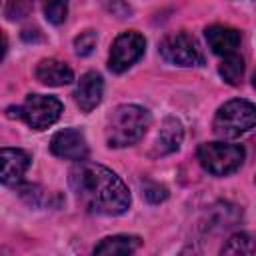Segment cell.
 <instances>
[{"mask_svg": "<svg viewBox=\"0 0 256 256\" xmlns=\"http://www.w3.org/2000/svg\"><path fill=\"white\" fill-rule=\"evenodd\" d=\"M68 184L76 200L94 214L118 216L130 208V192L110 168L80 160L68 172Z\"/></svg>", "mask_w": 256, "mask_h": 256, "instance_id": "6da1fadb", "label": "cell"}, {"mask_svg": "<svg viewBox=\"0 0 256 256\" xmlns=\"http://www.w3.org/2000/svg\"><path fill=\"white\" fill-rule=\"evenodd\" d=\"M150 112L138 104H120L106 120V144L110 148H124L136 144L150 128Z\"/></svg>", "mask_w": 256, "mask_h": 256, "instance_id": "7a4b0ae2", "label": "cell"}, {"mask_svg": "<svg viewBox=\"0 0 256 256\" xmlns=\"http://www.w3.org/2000/svg\"><path fill=\"white\" fill-rule=\"evenodd\" d=\"M256 126V106L248 100L236 98L222 104L214 116V132L220 138H238Z\"/></svg>", "mask_w": 256, "mask_h": 256, "instance_id": "3957f363", "label": "cell"}, {"mask_svg": "<svg viewBox=\"0 0 256 256\" xmlns=\"http://www.w3.org/2000/svg\"><path fill=\"white\" fill-rule=\"evenodd\" d=\"M6 114L10 118H22L34 130H44L60 118L62 102L58 98L46 96V94H28L24 104L10 106L6 110Z\"/></svg>", "mask_w": 256, "mask_h": 256, "instance_id": "277c9868", "label": "cell"}, {"mask_svg": "<svg viewBox=\"0 0 256 256\" xmlns=\"http://www.w3.org/2000/svg\"><path fill=\"white\" fill-rule=\"evenodd\" d=\"M200 166L212 176H228L244 162V148L226 142H204L196 150Z\"/></svg>", "mask_w": 256, "mask_h": 256, "instance_id": "5b68a950", "label": "cell"}, {"mask_svg": "<svg viewBox=\"0 0 256 256\" xmlns=\"http://www.w3.org/2000/svg\"><path fill=\"white\" fill-rule=\"evenodd\" d=\"M158 52L166 62H170L174 66L190 68V66H202L204 64V54H202L198 40L184 30L164 36L160 46H158Z\"/></svg>", "mask_w": 256, "mask_h": 256, "instance_id": "8992f818", "label": "cell"}, {"mask_svg": "<svg viewBox=\"0 0 256 256\" xmlns=\"http://www.w3.org/2000/svg\"><path fill=\"white\" fill-rule=\"evenodd\" d=\"M144 48H146V40L140 32L126 30V32L118 34L110 46L108 68L116 74L126 72L130 66H134L144 56Z\"/></svg>", "mask_w": 256, "mask_h": 256, "instance_id": "52a82bcc", "label": "cell"}, {"mask_svg": "<svg viewBox=\"0 0 256 256\" xmlns=\"http://www.w3.org/2000/svg\"><path fill=\"white\" fill-rule=\"evenodd\" d=\"M50 150L54 156L64 160H84L88 156V144L80 130L76 128H64L56 132L50 140Z\"/></svg>", "mask_w": 256, "mask_h": 256, "instance_id": "ba28073f", "label": "cell"}, {"mask_svg": "<svg viewBox=\"0 0 256 256\" xmlns=\"http://www.w3.org/2000/svg\"><path fill=\"white\" fill-rule=\"evenodd\" d=\"M102 92H104V80L98 72L90 70L86 74L80 76L76 90H74V102L82 112H92L100 100H102Z\"/></svg>", "mask_w": 256, "mask_h": 256, "instance_id": "9c48e42d", "label": "cell"}, {"mask_svg": "<svg viewBox=\"0 0 256 256\" xmlns=\"http://www.w3.org/2000/svg\"><path fill=\"white\" fill-rule=\"evenodd\" d=\"M182 138H184V128L180 124V120L176 118H166L154 138V144H152V156H166V154H172L180 148L182 144Z\"/></svg>", "mask_w": 256, "mask_h": 256, "instance_id": "30bf717a", "label": "cell"}, {"mask_svg": "<svg viewBox=\"0 0 256 256\" xmlns=\"http://www.w3.org/2000/svg\"><path fill=\"white\" fill-rule=\"evenodd\" d=\"M204 36H206V42L210 46V50L218 56H228V54H234L236 48L240 46V32L232 26H222V24H214V26H208L204 30Z\"/></svg>", "mask_w": 256, "mask_h": 256, "instance_id": "8fae6325", "label": "cell"}, {"mask_svg": "<svg viewBox=\"0 0 256 256\" xmlns=\"http://www.w3.org/2000/svg\"><path fill=\"white\" fill-rule=\"evenodd\" d=\"M0 158H2V184L16 186L30 166L28 152L20 148H2Z\"/></svg>", "mask_w": 256, "mask_h": 256, "instance_id": "7c38bea8", "label": "cell"}, {"mask_svg": "<svg viewBox=\"0 0 256 256\" xmlns=\"http://www.w3.org/2000/svg\"><path fill=\"white\" fill-rule=\"evenodd\" d=\"M34 76L38 78V82L46 84V86H64L70 84L74 80V72L68 64L54 60V58H44L38 62Z\"/></svg>", "mask_w": 256, "mask_h": 256, "instance_id": "4fadbf2b", "label": "cell"}, {"mask_svg": "<svg viewBox=\"0 0 256 256\" xmlns=\"http://www.w3.org/2000/svg\"><path fill=\"white\" fill-rule=\"evenodd\" d=\"M140 246V238L132 234H116V236H106L94 246V254L100 256H124L132 254Z\"/></svg>", "mask_w": 256, "mask_h": 256, "instance_id": "5bb4252c", "label": "cell"}, {"mask_svg": "<svg viewBox=\"0 0 256 256\" xmlns=\"http://www.w3.org/2000/svg\"><path fill=\"white\" fill-rule=\"evenodd\" d=\"M218 72H220V76H222V80L226 84L238 86L242 82V76H244V60H242V56H238L236 52L228 54V56H222Z\"/></svg>", "mask_w": 256, "mask_h": 256, "instance_id": "9a60e30c", "label": "cell"}, {"mask_svg": "<svg viewBox=\"0 0 256 256\" xmlns=\"http://www.w3.org/2000/svg\"><path fill=\"white\" fill-rule=\"evenodd\" d=\"M238 210L236 206H230V204H218V206H212V210L208 212V224L206 228L208 230H222V228H228V226H234V222L238 220Z\"/></svg>", "mask_w": 256, "mask_h": 256, "instance_id": "2e32d148", "label": "cell"}, {"mask_svg": "<svg viewBox=\"0 0 256 256\" xmlns=\"http://www.w3.org/2000/svg\"><path fill=\"white\" fill-rule=\"evenodd\" d=\"M254 250H256L254 240L248 234L238 232V234H234V236L228 238V242L222 246L220 252L222 254H252Z\"/></svg>", "mask_w": 256, "mask_h": 256, "instance_id": "e0dca14e", "label": "cell"}, {"mask_svg": "<svg viewBox=\"0 0 256 256\" xmlns=\"http://www.w3.org/2000/svg\"><path fill=\"white\" fill-rule=\"evenodd\" d=\"M44 14L50 24H62L68 14V0H44Z\"/></svg>", "mask_w": 256, "mask_h": 256, "instance_id": "ac0fdd59", "label": "cell"}, {"mask_svg": "<svg viewBox=\"0 0 256 256\" xmlns=\"http://www.w3.org/2000/svg\"><path fill=\"white\" fill-rule=\"evenodd\" d=\"M142 194H144V198H146L150 204H160V202H164V200L168 198L166 186H162V184H158V182H152V180L142 182Z\"/></svg>", "mask_w": 256, "mask_h": 256, "instance_id": "d6986e66", "label": "cell"}, {"mask_svg": "<svg viewBox=\"0 0 256 256\" xmlns=\"http://www.w3.org/2000/svg\"><path fill=\"white\" fill-rule=\"evenodd\" d=\"M96 46V32L94 30H84L74 38V52L78 56H88Z\"/></svg>", "mask_w": 256, "mask_h": 256, "instance_id": "ffe728a7", "label": "cell"}, {"mask_svg": "<svg viewBox=\"0 0 256 256\" xmlns=\"http://www.w3.org/2000/svg\"><path fill=\"white\" fill-rule=\"evenodd\" d=\"M32 0H8V8H6V14L8 18H20L22 14L28 12V6H30Z\"/></svg>", "mask_w": 256, "mask_h": 256, "instance_id": "44dd1931", "label": "cell"}, {"mask_svg": "<svg viewBox=\"0 0 256 256\" xmlns=\"http://www.w3.org/2000/svg\"><path fill=\"white\" fill-rule=\"evenodd\" d=\"M252 86H254V90H256V72H254V76H252Z\"/></svg>", "mask_w": 256, "mask_h": 256, "instance_id": "7402d4cb", "label": "cell"}]
</instances>
